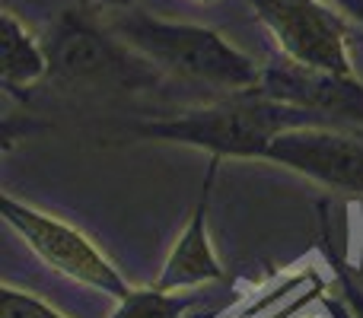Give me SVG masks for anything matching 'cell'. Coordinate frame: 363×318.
Segmentation results:
<instances>
[{"instance_id":"7a4b0ae2","label":"cell","mask_w":363,"mask_h":318,"mask_svg":"<svg viewBox=\"0 0 363 318\" xmlns=\"http://www.w3.org/2000/svg\"><path fill=\"white\" fill-rule=\"evenodd\" d=\"M106 23L121 42L144 55L157 70L179 76V80L204 83L223 93L252 89L262 80V64L207 25L172 23V19L150 16L134 6L112 13Z\"/></svg>"},{"instance_id":"4fadbf2b","label":"cell","mask_w":363,"mask_h":318,"mask_svg":"<svg viewBox=\"0 0 363 318\" xmlns=\"http://www.w3.org/2000/svg\"><path fill=\"white\" fill-rule=\"evenodd\" d=\"M332 4L338 6V10L345 13V16L363 32V0H332Z\"/></svg>"},{"instance_id":"7c38bea8","label":"cell","mask_w":363,"mask_h":318,"mask_svg":"<svg viewBox=\"0 0 363 318\" xmlns=\"http://www.w3.org/2000/svg\"><path fill=\"white\" fill-rule=\"evenodd\" d=\"M328 261H332L335 280H338V293H341V302H345L347 315H351V318H363V283L357 280L354 268L347 261H341L335 251H328Z\"/></svg>"},{"instance_id":"6da1fadb","label":"cell","mask_w":363,"mask_h":318,"mask_svg":"<svg viewBox=\"0 0 363 318\" xmlns=\"http://www.w3.org/2000/svg\"><path fill=\"white\" fill-rule=\"evenodd\" d=\"M306 125H338V121H328L325 115H315L290 102L271 99L252 86L226 93L207 106L176 112L169 118L134 125L131 131L144 140L188 147V150H201L217 159H264L277 134Z\"/></svg>"},{"instance_id":"9a60e30c","label":"cell","mask_w":363,"mask_h":318,"mask_svg":"<svg viewBox=\"0 0 363 318\" xmlns=\"http://www.w3.org/2000/svg\"><path fill=\"white\" fill-rule=\"evenodd\" d=\"M191 4H198V6H211V4H217V0H191Z\"/></svg>"},{"instance_id":"8fae6325","label":"cell","mask_w":363,"mask_h":318,"mask_svg":"<svg viewBox=\"0 0 363 318\" xmlns=\"http://www.w3.org/2000/svg\"><path fill=\"white\" fill-rule=\"evenodd\" d=\"M0 318H67V315L57 312L42 296L19 290L13 283H4L0 287Z\"/></svg>"},{"instance_id":"277c9868","label":"cell","mask_w":363,"mask_h":318,"mask_svg":"<svg viewBox=\"0 0 363 318\" xmlns=\"http://www.w3.org/2000/svg\"><path fill=\"white\" fill-rule=\"evenodd\" d=\"M45 45L51 57L48 80L57 86H140L153 80V64L86 10L64 13Z\"/></svg>"},{"instance_id":"5b68a950","label":"cell","mask_w":363,"mask_h":318,"mask_svg":"<svg viewBox=\"0 0 363 318\" xmlns=\"http://www.w3.org/2000/svg\"><path fill=\"white\" fill-rule=\"evenodd\" d=\"M277 55L332 74H357L351 38L360 32L332 0H249Z\"/></svg>"},{"instance_id":"52a82bcc","label":"cell","mask_w":363,"mask_h":318,"mask_svg":"<svg viewBox=\"0 0 363 318\" xmlns=\"http://www.w3.org/2000/svg\"><path fill=\"white\" fill-rule=\"evenodd\" d=\"M255 89L271 99L325 115L338 125H363V80L357 74H332L274 55L262 64V80Z\"/></svg>"},{"instance_id":"30bf717a","label":"cell","mask_w":363,"mask_h":318,"mask_svg":"<svg viewBox=\"0 0 363 318\" xmlns=\"http://www.w3.org/2000/svg\"><path fill=\"white\" fill-rule=\"evenodd\" d=\"M204 296L198 290H163L157 283L134 287L125 300L115 302L108 318H188Z\"/></svg>"},{"instance_id":"5bb4252c","label":"cell","mask_w":363,"mask_h":318,"mask_svg":"<svg viewBox=\"0 0 363 318\" xmlns=\"http://www.w3.org/2000/svg\"><path fill=\"white\" fill-rule=\"evenodd\" d=\"M93 6H99V10H108V13H118V10H131L134 0H89Z\"/></svg>"},{"instance_id":"8992f818","label":"cell","mask_w":363,"mask_h":318,"mask_svg":"<svg viewBox=\"0 0 363 318\" xmlns=\"http://www.w3.org/2000/svg\"><path fill=\"white\" fill-rule=\"evenodd\" d=\"M264 159L332 191L363 194V125H306L274 137Z\"/></svg>"},{"instance_id":"9c48e42d","label":"cell","mask_w":363,"mask_h":318,"mask_svg":"<svg viewBox=\"0 0 363 318\" xmlns=\"http://www.w3.org/2000/svg\"><path fill=\"white\" fill-rule=\"evenodd\" d=\"M48 45L38 42L35 32L13 10H4V16H0V80H4V89L19 96V89L48 80Z\"/></svg>"},{"instance_id":"3957f363","label":"cell","mask_w":363,"mask_h":318,"mask_svg":"<svg viewBox=\"0 0 363 318\" xmlns=\"http://www.w3.org/2000/svg\"><path fill=\"white\" fill-rule=\"evenodd\" d=\"M0 213H4V223L23 239L26 249L55 274L67 277L93 293L112 296L115 302L125 300L134 290L118 271V264L106 255V249L93 236H86L80 226L67 223L57 213L42 210L29 200L13 198V194H4Z\"/></svg>"},{"instance_id":"ba28073f","label":"cell","mask_w":363,"mask_h":318,"mask_svg":"<svg viewBox=\"0 0 363 318\" xmlns=\"http://www.w3.org/2000/svg\"><path fill=\"white\" fill-rule=\"evenodd\" d=\"M217 157H211L204 172V185H201V198L194 204L191 217H188L185 229L179 232L176 245L166 255V264L157 277V287L163 290H198L207 283H217L226 277V268L220 264L217 251H213L211 232H207V213H211V194H213V181L220 172Z\"/></svg>"}]
</instances>
